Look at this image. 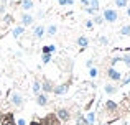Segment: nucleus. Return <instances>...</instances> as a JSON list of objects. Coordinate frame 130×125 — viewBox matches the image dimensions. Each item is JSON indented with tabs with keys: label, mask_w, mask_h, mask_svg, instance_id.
I'll use <instances>...</instances> for the list:
<instances>
[{
	"label": "nucleus",
	"mask_w": 130,
	"mask_h": 125,
	"mask_svg": "<svg viewBox=\"0 0 130 125\" xmlns=\"http://www.w3.org/2000/svg\"><path fill=\"white\" fill-rule=\"evenodd\" d=\"M102 16H104V22H107V23H115L119 20V13L114 8H105L102 12Z\"/></svg>",
	"instance_id": "1"
},
{
	"label": "nucleus",
	"mask_w": 130,
	"mask_h": 125,
	"mask_svg": "<svg viewBox=\"0 0 130 125\" xmlns=\"http://www.w3.org/2000/svg\"><path fill=\"white\" fill-rule=\"evenodd\" d=\"M33 23H35V16H33L31 13H28V12H23L22 16H20V25L25 26V28H28V26H31Z\"/></svg>",
	"instance_id": "2"
},
{
	"label": "nucleus",
	"mask_w": 130,
	"mask_h": 125,
	"mask_svg": "<svg viewBox=\"0 0 130 125\" xmlns=\"http://www.w3.org/2000/svg\"><path fill=\"white\" fill-rule=\"evenodd\" d=\"M56 117L61 120V123L63 122H69L71 120V110L66 109V107H59V109L56 110Z\"/></svg>",
	"instance_id": "3"
},
{
	"label": "nucleus",
	"mask_w": 130,
	"mask_h": 125,
	"mask_svg": "<svg viewBox=\"0 0 130 125\" xmlns=\"http://www.w3.org/2000/svg\"><path fill=\"white\" fill-rule=\"evenodd\" d=\"M10 102L13 104V105L17 107V109H22L23 104H25V99H23V96L20 92H13L12 97H10Z\"/></svg>",
	"instance_id": "4"
},
{
	"label": "nucleus",
	"mask_w": 130,
	"mask_h": 125,
	"mask_svg": "<svg viewBox=\"0 0 130 125\" xmlns=\"http://www.w3.org/2000/svg\"><path fill=\"white\" fill-rule=\"evenodd\" d=\"M69 86H71V82L56 84V86H54V89H53V94H54V96H64V94L69 91Z\"/></svg>",
	"instance_id": "5"
},
{
	"label": "nucleus",
	"mask_w": 130,
	"mask_h": 125,
	"mask_svg": "<svg viewBox=\"0 0 130 125\" xmlns=\"http://www.w3.org/2000/svg\"><path fill=\"white\" fill-rule=\"evenodd\" d=\"M107 77L112 81V82H119V81L122 79V73H120V71H117L115 67L110 66V67L107 69Z\"/></svg>",
	"instance_id": "6"
},
{
	"label": "nucleus",
	"mask_w": 130,
	"mask_h": 125,
	"mask_svg": "<svg viewBox=\"0 0 130 125\" xmlns=\"http://www.w3.org/2000/svg\"><path fill=\"white\" fill-rule=\"evenodd\" d=\"M41 125H61V120L56 117V114H48L41 120Z\"/></svg>",
	"instance_id": "7"
},
{
	"label": "nucleus",
	"mask_w": 130,
	"mask_h": 125,
	"mask_svg": "<svg viewBox=\"0 0 130 125\" xmlns=\"http://www.w3.org/2000/svg\"><path fill=\"white\" fill-rule=\"evenodd\" d=\"M54 86H56V84H54L51 79H48V77H44V79L41 81V91H43L44 94H50V92H53Z\"/></svg>",
	"instance_id": "8"
},
{
	"label": "nucleus",
	"mask_w": 130,
	"mask_h": 125,
	"mask_svg": "<svg viewBox=\"0 0 130 125\" xmlns=\"http://www.w3.org/2000/svg\"><path fill=\"white\" fill-rule=\"evenodd\" d=\"M44 33H46L44 25H36L35 30H33V38H35V40H41L43 36H44Z\"/></svg>",
	"instance_id": "9"
},
{
	"label": "nucleus",
	"mask_w": 130,
	"mask_h": 125,
	"mask_svg": "<svg viewBox=\"0 0 130 125\" xmlns=\"http://www.w3.org/2000/svg\"><path fill=\"white\" fill-rule=\"evenodd\" d=\"M36 97V104H38L40 107H46L48 104H50V99H48V94H44V92H40L38 96H35Z\"/></svg>",
	"instance_id": "10"
},
{
	"label": "nucleus",
	"mask_w": 130,
	"mask_h": 125,
	"mask_svg": "<svg viewBox=\"0 0 130 125\" xmlns=\"http://www.w3.org/2000/svg\"><path fill=\"white\" fill-rule=\"evenodd\" d=\"M0 122H2V125H17V122H15V117H13L12 114H7V115H3Z\"/></svg>",
	"instance_id": "11"
},
{
	"label": "nucleus",
	"mask_w": 130,
	"mask_h": 125,
	"mask_svg": "<svg viewBox=\"0 0 130 125\" xmlns=\"http://www.w3.org/2000/svg\"><path fill=\"white\" fill-rule=\"evenodd\" d=\"M117 91H119V87L115 86V84H110V82H109V84H105V86H104V92L107 94V96H112V94H115Z\"/></svg>",
	"instance_id": "12"
},
{
	"label": "nucleus",
	"mask_w": 130,
	"mask_h": 125,
	"mask_svg": "<svg viewBox=\"0 0 130 125\" xmlns=\"http://www.w3.org/2000/svg\"><path fill=\"white\" fill-rule=\"evenodd\" d=\"M76 43H77V46H79L81 49H84V48L89 46V38L87 36H79V38L76 40Z\"/></svg>",
	"instance_id": "13"
},
{
	"label": "nucleus",
	"mask_w": 130,
	"mask_h": 125,
	"mask_svg": "<svg viewBox=\"0 0 130 125\" xmlns=\"http://www.w3.org/2000/svg\"><path fill=\"white\" fill-rule=\"evenodd\" d=\"M20 5H22V8H23V12H30V10L33 8V0H22L20 2Z\"/></svg>",
	"instance_id": "14"
},
{
	"label": "nucleus",
	"mask_w": 130,
	"mask_h": 125,
	"mask_svg": "<svg viewBox=\"0 0 130 125\" xmlns=\"http://www.w3.org/2000/svg\"><path fill=\"white\" fill-rule=\"evenodd\" d=\"M31 92L35 94V96H38V94L41 92V82H40L38 79L33 81V84H31Z\"/></svg>",
	"instance_id": "15"
},
{
	"label": "nucleus",
	"mask_w": 130,
	"mask_h": 125,
	"mask_svg": "<svg viewBox=\"0 0 130 125\" xmlns=\"http://www.w3.org/2000/svg\"><path fill=\"white\" fill-rule=\"evenodd\" d=\"M117 109H119L117 102H114V100H107V102H105V110H107V112H115Z\"/></svg>",
	"instance_id": "16"
},
{
	"label": "nucleus",
	"mask_w": 130,
	"mask_h": 125,
	"mask_svg": "<svg viewBox=\"0 0 130 125\" xmlns=\"http://www.w3.org/2000/svg\"><path fill=\"white\" fill-rule=\"evenodd\" d=\"M54 51H56V46L54 45H46L41 48V55H53Z\"/></svg>",
	"instance_id": "17"
},
{
	"label": "nucleus",
	"mask_w": 130,
	"mask_h": 125,
	"mask_svg": "<svg viewBox=\"0 0 130 125\" xmlns=\"http://www.w3.org/2000/svg\"><path fill=\"white\" fill-rule=\"evenodd\" d=\"M23 33H25V26H15V28L12 30V35H13V38H18V36H22Z\"/></svg>",
	"instance_id": "18"
},
{
	"label": "nucleus",
	"mask_w": 130,
	"mask_h": 125,
	"mask_svg": "<svg viewBox=\"0 0 130 125\" xmlns=\"http://www.w3.org/2000/svg\"><path fill=\"white\" fill-rule=\"evenodd\" d=\"M56 33H58V25H50L46 28V35L48 36H54Z\"/></svg>",
	"instance_id": "19"
},
{
	"label": "nucleus",
	"mask_w": 130,
	"mask_h": 125,
	"mask_svg": "<svg viewBox=\"0 0 130 125\" xmlns=\"http://www.w3.org/2000/svg\"><path fill=\"white\" fill-rule=\"evenodd\" d=\"M86 122H87V125H94V123H95V114H94V112H87Z\"/></svg>",
	"instance_id": "20"
},
{
	"label": "nucleus",
	"mask_w": 130,
	"mask_h": 125,
	"mask_svg": "<svg viewBox=\"0 0 130 125\" xmlns=\"http://www.w3.org/2000/svg\"><path fill=\"white\" fill-rule=\"evenodd\" d=\"M122 36H130V25H122V28L119 30Z\"/></svg>",
	"instance_id": "21"
},
{
	"label": "nucleus",
	"mask_w": 130,
	"mask_h": 125,
	"mask_svg": "<svg viewBox=\"0 0 130 125\" xmlns=\"http://www.w3.org/2000/svg\"><path fill=\"white\" fill-rule=\"evenodd\" d=\"M89 7H91V8H94L95 12H99V8H101V3H99V0H89Z\"/></svg>",
	"instance_id": "22"
},
{
	"label": "nucleus",
	"mask_w": 130,
	"mask_h": 125,
	"mask_svg": "<svg viewBox=\"0 0 130 125\" xmlns=\"http://www.w3.org/2000/svg\"><path fill=\"white\" fill-rule=\"evenodd\" d=\"M114 3H115L117 8H125L127 3H128V0H114Z\"/></svg>",
	"instance_id": "23"
},
{
	"label": "nucleus",
	"mask_w": 130,
	"mask_h": 125,
	"mask_svg": "<svg viewBox=\"0 0 130 125\" xmlns=\"http://www.w3.org/2000/svg\"><path fill=\"white\" fill-rule=\"evenodd\" d=\"M92 22H94V25H102V23H104V16L102 15H94V18H92Z\"/></svg>",
	"instance_id": "24"
},
{
	"label": "nucleus",
	"mask_w": 130,
	"mask_h": 125,
	"mask_svg": "<svg viewBox=\"0 0 130 125\" xmlns=\"http://www.w3.org/2000/svg\"><path fill=\"white\" fill-rule=\"evenodd\" d=\"M51 59H53V56H51V55H41V63L43 64H50Z\"/></svg>",
	"instance_id": "25"
},
{
	"label": "nucleus",
	"mask_w": 130,
	"mask_h": 125,
	"mask_svg": "<svg viewBox=\"0 0 130 125\" xmlns=\"http://www.w3.org/2000/svg\"><path fill=\"white\" fill-rule=\"evenodd\" d=\"M97 41H99V45H102V46H107L109 45V38H107V36H99Z\"/></svg>",
	"instance_id": "26"
},
{
	"label": "nucleus",
	"mask_w": 130,
	"mask_h": 125,
	"mask_svg": "<svg viewBox=\"0 0 130 125\" xmlns=\"http://www.w3.org/2000/svg\"><path fill=\"white\" fill-rule=\"evenodd\" d=\"M97 76H99V69L97 67H91V69H89V77L94 79V77H97Z\"/></svg>",
	"instance_id": "27"
},
{
	"label": "nucleus",
	"mask_w": 130,
	"mask_h": 125,
	"mask_svg": "<svg viewBox=\"0 0 130 125\" xmlns=\"http://www.w3.org/2000/svg\"><path fill=\"white\" fill-rule=\"evenodd\" d=\"M122 63H125V66H130V53H127V55H122Z\"/></svg>",
	"instance_id": "28"
},
{
	"label": "nucleus",
	"mask_w": 130,
	"mask_h": 125,
	"mask_svg": "<svg viewBox=\"0 0 130 125\" xmlns=\"http://www.w3.org/2000/svg\"><path fill=\"white\" fill-rule=\"evenodd\" d=\"M84 25H86V28H89V30L94 28V22H92V20H86V22H84Z\"/></svg>",
	"instance_id": "29"
},
{
	"label": "nucleus",
	"mask_w": 130,
	"mask_h": 125,
	"mask_svg": "<svg viewBox=\"0 0 130 125\" xmlns=\"http://www.w3.org/2000/svg\"><path fill=\"white\" fill-rule=\"evenodd\" d=\"M59 2V5H73L74 0H58Z\"/></svg>",
	"instance_id": "30"
},
{
	"label": "nucleus",
	"mask_w": 130,
	"mask_h": 125,
	"mask_svg": "<svg viewBox=\"0 0 130 125\" xmlns=\"http://www.w3.org/2000/svg\"><path fill=\"white\" fill-rule=\"evenodd\" d=\"M17 125H26V119H23V117L17 119Z\"/></svg>",
	"instance_id": "31"
},
{
	"label": "nucleus",
	"mask_w": 130,
	"mask_h": 125,
	"mask_svg": "<svg viewBox=\"0 0 130 125\" xmlns=\"http://www.w3.org/2000/svg\"><path fill=\"white\" fill-rule=\"evenodd\" d=\"M10 22H12V16H10V15H3V23H5V25H8Z\"/></svg>",
	"instance_id": "32"
},
{
	"label": "nucleus",
	"mask_w": 130,
	"mask_h": 125,
	"mask_svg": "<svg viewBox=\"0 0 130 125\" xmlns=\"http://www.w3.org/2000/svg\"><path fill=\"white\" fill-rule=\"evenodd\" d=\"M86 12L89 13V15H97V12H95L94 8H91V7H86Z\"/></svg>",
	"instance_id": "33"
},
{
	"label": "nucleus",
	"mask_w": 130,
	"mask_h": 125,
	"mask_svg": "<svg viewBox=\"0 0 130 125\" xmlns=\"http://www.w3.org/2000/svg\"><path fill=\"white\" fill-rule=\"evenodd\" d=\"M127 84H130V76H128V77H125L124 81H120V86H127Z\"/></svg>",
	"instance_id": "34"
},
{
	"label": "nucleus",
	"mask_w": 130,
	"mask_h": 125,
	"mask_svg": "<svg viewBox=\"0 0 130 125\" xmlns=\"http://www.w3.org/2000/svg\"><path fill=\"white\" fill-rule=\"evenodd\" d=\"M86 67H89V69L94 67V61H92V59H87V61H86Z\"/></svg>",
	"instance_id": "35"
},
{
	"label": "nucleus",
	"mask_w": 130,
	"mask_h": 125,
	"mask_svg": "<svg viewBox=\"0 0 130 125\" xmlns=\"http://www.w3.org/2000/svg\"><path fill=\"white\" fill-rule=\"evenodd\" d=\"M0 15H5V5L0 3Z\"/></svg>",
	"instance_id": "36"
},
{
	"label": "nucleus",
	"mask_w": 130,
	"mask_h": 125,
	"mask_svg": "<svg viewBox=\"0 0 130 125\" xmlns=\"http://www.w3.org/2000/svg\"><path fill=\"white\" fill-rule=\"evenodd\" d=\"M81 3H83L84 7H89V0H81Z\"/></svg>",
	"instance_id": "37"
},
{
	"label": "nucleus",
	"mask_w": 130,
	"mask_h": 125,
	"mask_svg": "<svg viewBox=\"0 0 130 125\" xmlns=\"http://www.w3.org/2000/svg\"><path fill=\"white\" fill-rule=\"evenodd\" d=\"M7 2H8V0H0V3H3V5H7Z\"/></svg>",
	"instance_id": "38"
},
{
	"label": "nucleus",
	"mask_w": 130,
	"mask_h": 125,
	"mask_svg": "<svg viewBox=\"0 0 130 125\" xmlns=\"http://www.w3.org/2000/svg\"><path fill=\"white\" fill-rule=\"evenodd\" d=\"M127 16H130V7L127 8Z\"/></svg>",
	"instance_id": "39"
}]
</instances>
